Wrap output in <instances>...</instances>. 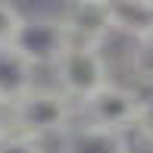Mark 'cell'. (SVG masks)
<instances>
[{"mask_svg":"<svg viewBox=\"0 0 153 153\" xmlns=\"http://www.w3.org/2000/svg\"><path fill=\"white\" fill-rule=\"evenodd\" d=\"M59 153H131L125 131H113L103 125L75 122L66 134L59 137Z\"/></svg>","mask_w":153,"mask_h":153,"instance_id":"obj_6","label":"cell"},{"mask_svg":"<svg viewBox=\"0 0 153 153\" xmlns=\"http://www.w3.org/2000/svg\"><path fill=\"white\" fill-rule=\"evenodd\" d=\"M134 131L141 134V141L153 144V97L141 103V113H137V122H134Z\"/></svg>","mask_w":153,"mask_h":153,"instance_id":"obj_12","label":"cell"},{"mask_svg":"<svg viewBox=\"0 0 153 153\" xmlns=\"http://www.w3.org/2000/svg\"><path fill=\"white\" fill-rule=\"evenodd\" d=\"M131 75L141 85L153 88V34L134 41V47H131Z\"/></svg>","mask_w":153,"mask_h":153,"instance_id":"obj_9","label":"cell"},{"mask_svg":"<svg viewBox=\"0 0 153 153\" xmlns=\"http://www.w3.org/2000/svg\"><path fill=\"white\" fill-rule=\"evenodd\" d=\"M0 153H44L38 137L22 134V131H13V134L0 137Z\"/></svg>","mask_w":153,"mask_h":153,"instance_id":"obj_11","label":"cell"},{"mask_svg":"<svg viewBox=\"0 0 153 153\" xmlns=\"http://www.w3.org/2000/svg\"><path fill=\"white\" fill-rule=\"evenodd\" d=\"M28 88H34V66L13 44L0 47V97L19 100Z\"/></svg>","mask_w":153,"mask_h":153,"instance_id":"obj_8","label":"cell"},{"mask_svg":"<svg viewBox=\"0 0 153 153\" xmlns=\"http://www.w3.org/2000/svg\"><path fill=\"white\" fill-rule=\"evenodd\" d=\"M113 31L131 34V38H147L153 34V0H106Z\"/></svg>","mask_w":153,"mask_h":153,"instance_id":"obj_7","label":"cell"},{"mask_svg":"<svg viewBox=\"0 0 153 153\" xmlns=\"http://www.w3.org/2000/svg\"><path fill=\"white\" fill-rule=\"evenodd\" d=\"M53 75H56V88L62 94H69L75 103L88 100L103 85L113 81L103 50L100 47H88V44H72L59 56V62L53 66Z\"/></svg>","mask_w":153,"mask_h":153,"instance_id":"obj_2","label":"cell"},{"mask_svg":"<svg viewBox=\"0 0 153 153\" xmlns=\"http://www.w3.org/2000/svg\"><path fill=\"white\" fill-rule=\"evenodd\" d=\"M16 131V116H13V100L0 97V137Z\"/></svg>","mask_w":153,"mask_h":153,"instance_id":"obj_13","label":"cell"},{"mask_svg":"<svg viewBox=\"0 0 153 153\" xmlns=\"http://www.w3.org/2000/svg\"><path fill=\"white\" fill-rule=\"evenodd\" d=\"M141 103H144V97L137 91L109 81L97 94L78 103V116L91 125H103V128H113V131H134Z\"/></svg>","mask_w":153,"mask_h":153,"instance_id":"obj_4","label":"cell"},{"mask_svg":"<svg viewBox=\"0 0 153 153\" xmlns=\"http://www.w3.org/2000/svg\"><path fill=\"white\" fill-rule=\"evenodd\" d=\"M22 22H25L22 13H19L10 0H0V47L16 41V34H19V28H22Z\"/></svg>","mask_w":153,"mask_h":153,"instance_id":"obj_10","label":"cell"},{"mask_svg":"<svg viewBox=\"0 0 153 153\" xmlns=\"http://www.w3.org/2000/svg\"><path fill=\"white\" fill-rule=\"evenodd\" d=\"M62 22L72 38V44L103 47V41L113 34V19H109L106 0H88V3H66Z\"/></svg>","mask_w":153,"mask_h":153,"instance_id":"obj_5","label":"cell"},{"mask_svg":"<svg viewBox=\"0 0 153 153\" xmlns=\"http://www.w3.org/2000/svg\"><path fill=\"white\" fill-rule=\"evenodd\" d=\"M19 53L31 62L34 69L41 66H56L59 56L72 47V38L66 31L62 16H25L22 28H19L16 41H13Z\"/></svg>","mask_w":153,"mask_h":153,"instance_id":"obj_3","label":"cell"},{"mask_svg":"<svg viewBox=\"0 0 153 153\" xmlns=\"http://www.w3.org/2000/svg\"><path fill=\"white\" fill-rule=\"evenodd\" d=\"M13 116H16V131L31 137H62L75 122H78V103L59 88H28L19 100H13Z\"/></svg>","mask_w":153,"mask_h":153,"instance_id":"obj_1","label":"cell"},{"mask_svg":"<svg viewBox=\"0 0 153 153\" xmlns=\"http://www.w3.org/2000/svg\"><path fill=\"white\" fill-rule=\"evenodd\" d=\"M66 3H88V0H66Z\"/></svg>","mask_w":153,"mask_h":153,"instance_id":"obj_14","label":"cell"}]
</instances>
